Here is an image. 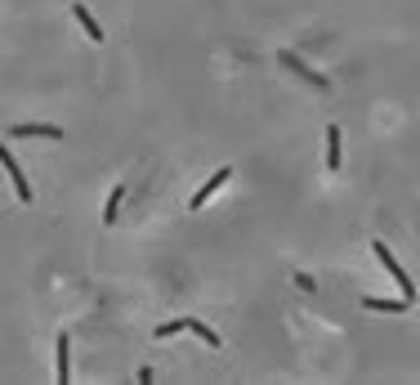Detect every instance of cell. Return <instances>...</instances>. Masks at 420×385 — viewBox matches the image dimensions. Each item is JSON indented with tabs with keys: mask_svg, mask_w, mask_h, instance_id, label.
<instances>
[{
	"mask_svg": "<svg viewBox=\"0 0 420 385\" xmlns=\"http://www.w3.org/2000/svg\"><path fill=\"white\" fill-rule=\"evenodd\" d=\"M121 202H126V184H116L108 193V206H103V224H116V215H121Z\"/></svg>",
	"mask_w": 420,
	"mask_h": 385,
	"instance_id": "obj_10",
	"label": "cell"
},
{
	"mask_svg": "<svg viewBox=\"0 0 420 385\" xmlns=\"http://www.w3.org/2000/svg\"><path fill=\"white\" fill-rule=\"evenodd\" d=\"M228 179H232V166H220V171H215V175H210V179H206V184H201V189H197L193 197H188V211H201V206H206V202H210V197H215V193H220V189H224V184H228Z\"/></svg>",
	"mask_w": 420,
	"mask_h": 385,
	"instance_id": "obj_3",
	"label": "cell"
},
{
	"mask_svg": "<svg viewBox=\"0 0 420 385\" xmlns=\"http://www.w3.org/2000/svg\"><path fill=\"white\" fill-rule=\"evenodd\" d=\"M0 166H5V175L14 179V193H19V202H31V184H27V175H23V166L14 161V153L5 144H0Z\"/></svg>",
	"mask_w": 420,
	"mask_h": 385,
	"instance_id": "obj_4",
	"label": "cell"
},
{
	"mask_svg": "<svg viewBox=\"0 0 420 385\" xmlns=\"http://www.w3.org/2000/svg\"><path fill=\"white\" fill-rule=\"evenodd\" d=\"M72 19H76L81 27H86V36H90V41H103V27L94 23V14H90L86 5H81V0H76V5H72Z\"/></svg>",
	"mask_w": 420,
	"mask_h": 385,
	"instance_id": "obj_9",
	"label": "cell"
},
{
	"mask_svg": "<svg viewBox=\"0 0 420 385\" xmlns=\"http://www.w3.org/2000/svg\"><path fill=\"white\" fill-rule=\"evenodd\" d=\"M179 331H188V323H183V318H170V323L157 327V341H170V336H179Z\"/></svg>",
	"mask_w": 420,
	"mask_h": 385,
	"instance_id": "obj_12",
	"label": "cell"
},
{
	"mask_svg": "<svg viewBox=\"0 0 420 385\" xmlns=\"http://www.w3.org/2000/svg\"><path fill=\"white\" fill-rule=\"evenodd\" d=\"M54 376H58L63 385L72 381V341H67V331L54 341Z\"/></svg>",
	"mask_w": 420,
	"mask_h": 385,
	"instance_id": "obj_6",
	"label": "cell"
},
{
	"mask_svg": "<svg viewBox=\"0 0 420 385\" xmlns=\"http://www.w3.org/2000/svg\"><path fill=\"white\" fill-rule=\"evenodd\" d=\"M372 251H376V260L384 264V274H389V278L398 282V291H402V300H411V305H416V282H411V274H407V269H402V264L394 260V251L384 246V242H372Z\"/></svg>",
	"mask_w": 420,
	"mask_h": 385,
	"instance_id": "obj_1",
	"label": "cell"
},
{
	"mask_svg": "<svg viewBox=\"0 0 420 385\" xmlns=\"http://www.w3.org/2000/svg\"><path fill=\"white\" fill-rule=\"evenodd\" d=\"M277 63H282V68H287V72H295L299 81H309L313 90H331V81H327L322 72H313V68H309V63L299 59V54H291V49H277Z\"/></svg>",
	"mask_w": 420,
	"mask_h": 385,
	"instance_id": "obj_2",
	"label": "cell"
},
{
	"mask_svg": "<svg viewBox=\"0 0 420 385\" xmlns=\"http://www.w3.org/2000/svg\"><path fill=\"white\" fill-rule=\"evenodd\" d=\"M344 166V144H340V126H327V171Z\"/></svg>",
	"mask_w": 420,
	"mask_h": 385,
	"instance_id": "obj_7",
	"label": "cell"
},
{
	"mask_svg": "<svg viewBox=\"0 0 420 385\" xmlns=\"http://www.w3.org/2000/svg\"><path fill=\"white\" fill-rule=\"evenodd\" d=\"M188 331H197V336H201V341H206L210 349H220V345H224V341H220V336H215V331H210L206 323H197V318H188Z\"/></svg>",
	"mask_w": 420,
	"mask_h": 385,
	"instance_id": "obj_11",
	"label": "cell"
},
{
	"mask_svg": "<svg viewBox=\"0 0 420 385\" xmlns=\"http://www.w3.org/2000/svg\"><path fill=\"white\" fill-rule=\"evenodd\" d=\"M362 309H376V314H402V309H411V300H380V296H362Z\"/></svg>",
	"mask_w": 420,
	"mask_h": 385,
	"instance_id": "obj_8",
	"label": "cell"
},
{
	"mask_svg": "<svg viewBox=\"0 0 420 385\" xmlns=\"http://www.w3.org/2000/svg\"><path fill=\"white\" fill-rule=\"evenodd\" d=\"M5 135H9V139H63L67 130H58V126H45V121H41V126H36V121H23V126H9Z\"/></svg>",
	"mask_w": 420,
	"mask_h": 385,
	"instance_id": "obj_5",
	"label": "cell"
}]
</instances>
